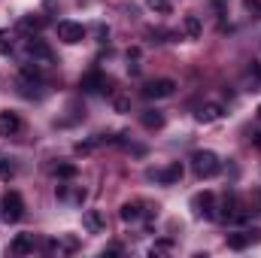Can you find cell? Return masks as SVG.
Returning a JSON list of instances; mask_svg holds the SVG:
<instances>
[{"mask_svg":"<svg viewBox=\"0 0 261 258\" xmlns=\"http://www.w3.org/2000/svg\"><path fill=\"white\" fill-rule=\"evenodd\" d=\"M79 88H82L85 94H97V91H103V88H107V76H103V73H97V70H91V73H85V76H82Z\"/></svg>","mask_w":261,"mask_h":258,"instance_id":"cell-11","label":"cell"},{"mask_svg":"<svg viewBox=\"0 0 261 258\" xmlns=\"http://www.w3.org/2000/svg\"><path fill=\"white\" fill-rule=\"evenodd\" d=\"M155 210L152 207H146V203H140V200H128V203H122V210H119V216L125 219V222H140V219H149Z\"/></svg>","mask_w":261,"mask_h":258,"instance_id":"cell-8","label":"cell"},{"mask_svg":"<svg viewBox=\"0 0 261 258\" xmlns=\"http://www.w3.org/2000/svg\"><path fill=\"white\" fill-rule=\"evenodd\" d=\"M192 170H195L200 179H213V176L222 170V161H219L216 152H210V149H197L195 155H192Z\"/></svg>","mask_w":261,"mask_h":258,"instance_id":"cell-1","label":"cell"},{"mask_svg":"<svg viewBox=\"0 0 261 258\" xmlns=\"http://www.w3.org/2000/svg\"><path fill=\"white\" fill-rule=\"evenodd\" d=\"M0 216L12 225V222H21V216H24V197L18 192H6L3 194V200H0Z\"/></svg>","mask_w":261,"mask_h":258,"instance_id":"cell-3","label":"cell"},{"mask_svg":"<svg viewBox=\"0 0 261 258\" xmlns=\"http://www.w3.org/2000/svg\"><path fill=\"white\" fill-rule=\"evenodd\" d=\"M46 249H49V252H55V255H70V252H76V249H79V240H76L73 234H61L58 240L46 243Z\"/></svg>","mask_w":261,"mask_h":258,"instance_id":"cell-10","label":"cell"},{"mask_svg":"<svg viewBox=\"0 0 261 258\" xmlns=\"http://www.w3.org/2000/svg\"><path fill=\"white\" fill-rule=\"evenodd\" d=\"M182 34H186L189 40H197V37L203 34V24H200L197 15H186V18H182Z\"/></svg>","mask_w":261,"mask_h":258,"instance_id":"cell-16","label":"cell"},{"mask_svg":"<svg viewBox=\"0 0 261 258\" xmlns=\"http://www.w3.org/2000/svg\"><path fill=\"white\" fill-rule=\"evenodd\" d=\"M21 28H28V31L34 28V31H37V28H43V18H31V15H28V18H21Z\"/></svg>","mask_w":261,"mask_h":258,"instance_id":"cell-22","label":"cell"},{"mask_svg":"<svg viewBox=\"0 0 261 258\" xmlns=\"http://www.w3.org/2000/svg\"><path fill=\"white\" fill-rule=\"evenodd\" d=\"M24 55L34 61V64H40V67H49V64H55V55H52V49L40 40V37H28L24 40Z\"/></svg>","mask_w":261,"mask_h":258,"instance_id":"cell-2","label":"cell"},{"mask_svg":"<svg viewBox=\"0 0 261 258\" xmlns=\"http://www.w3.org/2000/svg\"><path fill=\"white\" fill-rule=\"evenodd\" d=\"M58 40L67 46H76L85 40V28L79 21H58Z\"/></svg>","mask_w":261,"mask_h":258,"instance_id":"cell-6","label":"cell"},{"mask_svg":"<svg viewBox=\"0 0 261 258\" xmlns=\"http://www.w3.org/2000/svg\"><path fill=\"white\" fill-rule=\"evenodd\" d=\"M113 104H116V110H119V113H128V110H130V100H125V97H116Z\"/></svg>","mask_w":261,"mask_h":258,"instance_id":"cell-24","label":"cell"},{"mask_svg":"<svg viewBox=\"0 0 261 258\" xmlns=\"http://www.w3.org/2000/svg\"><path fill=\"white\" fill-rule=\"evenodd\" d=\"M258 240H261V228H246L240 234H228V246L231 249H246V246H252Z\"/></svg>","mask_w":261,"mask_h":258,"instance_id":"cell-9","label":"cell"},{"mask_svg":"<svg viewBox=\"0 0 261 258\" xmlns=\"http://www.w3.org/2000/svg\"><path fill=\"white\" fill-rule=\"evenodd\" d=\"M140 122H143V128H149V131L164 128V116H161V113H155V110H146V113L140 116Z\"/></svg>","mask_w":261,"mask_h":258,"instance_id":"cell-18","label":"cell"},{"mask_svg":"<svg viewBox=\"0 0 261 258\" xmlns=\"http://www.w3.org/2000/svg\"><path fill=\"white\" fill-rule=\"evenodd\" d=\"M58 200L61 203H79L82 207V200H85V189L82 186H58Z\"/></svg>","mask_w":261,"mask_h":258,"instance_id":"cell-14","label":"cell"},{"mask_svg":"<svg viewBox=\"0 0 261 258\" xmlns=\"http://www.w3.org/2000/svg\"><path fill=\"white\" fill-rule=\"evenodd\" d=\"M258 116H261V107H258Z\"/></svg>","mask_w":261,"mask_h":258,"instance_id":"cell-28","label":"cell"},{"mask_svg":"<svg viewBox=\"0 0 261 258\" xmlns=\"http://www.w3.org/2000/svg\"><path fill=\"white\" fill-rule=\"evenodd\" d=\"M252 200H255V213H261V192H255V197H252Z\"/></svg>","mask_w":261,"mask_h":258,"instance_id":"cell-26","label":"cell"},{"mask_svg":"<svg viewBox=\"0 0 261 258\" xmlns=\"http://www.w3.org/2000/svg\"><path fill=\"white\" fill-rule=\"evenodd\" d=\"M18 131H21V119H18V113L3 110V113H0V137H15Z\"/></svg>","mask_w":261,"mask_h":258,"instance_id":"cell-12","label":"cell"},{"mask_svg":"<svg viewBox=\"0 0 261 258\" xmlns=\"http://www.w3.org/2000/svg\"><path fill=\"white\" fill-rule=\"evenodd\" d=\"M182 164L179 161H173V164H167V167H161V170H152L149 176L155 179V183H161V186H173V183H179L182 179Z\"/></svg>","mask_w":261,"mask_h":258,"instance_id":"cell-7","label":"cell"},{"mask_svg":"<svg viewBox=\"0 0 261 258\" xmlns=\"http://www.w3.org/2000/svg\"><path fill=\"white\" fill-rule=\"evenodd\" d=\"M173 91H176V82H173V79H152V82L143 85V97H146V100H164V97H170Z\"/></svg>","mask_w":261,"mask_h":258,"instance_id":"cell-4","label":"cell"},{"mask_svg":"<svg viewBox=\"0 0 261 258\" xmlns=\"http://www.w3.org/2000/svg\"><path fill=\"white\" fill-rule=\"evenodd\" d=\"M213 6H216V9L222 12V9H225V0H213Z\"/></svg>","mask_w":261,"mask_h":258,"instance_id":"cell-27","label":"cell"},{"mask_svg":"<svg viewBox=\"0 0 261 258\" xmlns=\"http://www.w3.org/2000/svg\"><path fill=\"white\" fill-rule=\"evenodd\" d=\"M12 173H15V167H12V164H6V161L0 158V176H3V179H9Z\"/></svg>","mask_w":261,"mask_h":258,"instance_id":"cell-23","label":"cell"},{"mask_svg":"<svg viewBox=\"0 0 261 258\" xmlns=\"http://www.w3.org/2000/svg\"><path fill=\"white\" fill-rule=\"evenodd\" d=\"M192 210H195V216H200V219H216V194L213 192H197L195 197H192Z\"/></svg>","mask_w":261,"mask_h":258,"instance_id":"cell-5","label":"cell"},{"mask_svg":"<svg viewBox=\"0 0 261 258\" xmlns=\"http://www.w3.org/2000/svg\"><path fill=\"white\" fill-rule=\"evenodd\" d=\"M146 3H149V9L158 12V15H170V12H173V3H170V0H146Z\"/></svg>","mask_w":261,"mask_h":258,"instance_id":"cell-19","label":"cell"},{"mask_svg":"<svg viewBox=\"0 0 261 258\" xmlns=\"http://www.w3.org/2000/svg\"><path fill=\"white\" fill-rule=\"evenodd\" d=\"M55 173H58L61 179H73V176H76V164H58Z\"/></svg>","mask_w":261,"mask_h":258,"instance_id":"cell-20","label":"cell"},{"mask_svg":"<svg viewBox=\"0 0 261 258\" xmlns=\"http://www.w3.org/2000/svg\"><path fill=\"white\" fill-rule=\"evenodd\" d=\"M82 225H85V231H88V234H103L107 219H103L97 210H85V213H82Z\"/></svg>","mask_w":261,"mask_h":258,"instance_id":"cell-13","label":"cell"},{"mask_svg":"<svg viewBox=\"0 0 261 258\" xmlns=\"http://www.w3.org/2000/svg\"><path fill=\"white\" fill-rule=\"evenodd\" d=\"M12 52V37L9 31H0V55H9Z\"/></svg>","mask_w":261,"mask_h":258,"instance_id":"cell-21","label":"cell"},{"mask_svg":"<svg viewBox=\"0 0 261 258\" xmlns=\"http://www.w3.org/2000/svg\"><path fill=\"white\" fill-rule=\"evenodd\" d=\"M15 255H28V252H34L37 249V237L34 234H18L15 240H12V246H9Z\"/></svg>","mask_w":261,"mask_h":258,"instance_id":"cell-15","label":"cell"},{"mask_svg":"<svg viewBox=\"0 0 261 258\" xmlns=\"http://www.w3.org/2000/svg\"><path fill=\"white\" fill-rule=\"evenodd\" d=\"M216 119H222V107L219 104H203L197 110V122H216Z\"/></svg>","mask_w":261,"mask_h":258,"instance_id":"cell-17","label":"cell"},{"mask_svg":"<svg viewBox=\"0 0 261 258\" xmlns=\"http://www.w3.org/2000/svg\"><path fill=\"white\" fill-rule=\"evenodd\" d=\"M167 249H170V243H155L149 252H152V255H161V252H167Z\"/></svg>","mask_w":261,"mask_h":258,"instance_id":"cell-25","label":"cell"}]
</instances>
